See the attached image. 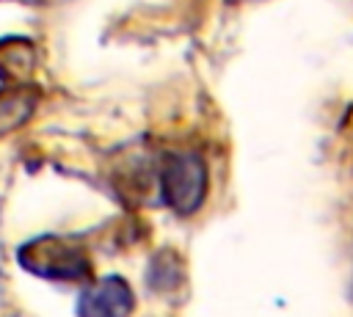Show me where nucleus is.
I'll return each mask as SVG.
<instances>
[{
  "label": "nucleus",
  "mask_w": 353,
  "mask_h": 317,
  "mask_svg": "<svg viewBox=\"0 0 353 317\" xmlns=\"http://www.w3.org/2000/svg\"><path fill=\"white\" fill-rule=\"evenodd\" d=\"M160 190L174 212L179 215L196 212L207 193V165L201 154L171 152L160 165Z\"/></svg>",
  "instance_id": "f03ea898"
},
{
  "label": "nucleus",
  "mask_w": 353,
  "mask_h": 317,
  "mask_svg": "<svg viewBox=\"0 0 353 317\" xmlns=\"http://www.w3.org/2000/svg\"><path fill=\"white\" fill-rule=\"evenodd\" d=\"M135 295L119 276H105L88 284L77 300V317H130Z\"/></svg>",
  "instance_id": "7ed1b4c3"
},
{
  "label": "nucleus",
  "mask_w": 353,
  "mask_h": 317,
  "mask_svg": "<svg viewBox=\"0 0 353 317\" xmlns=\"http://www.w3.org/2000/svg\"><path fill=\"white\" fill-rule=\"evenodd\" d=\"M36 69V47L22 36L0 39V80L8 85L28 83Z\"/></svg>",
  "instance_id": "20e7f679"
},
{
  "label": "nucleus",
  "mask_w": 353,
  "mask_h": 317,
  "mask_svg": "<svg viewBox=\"0 0 353 317\" xmlns=\"http://www.w3.org/2000/svg\"><path fill=\"white\" fill-rule=\"evenodd\" d=\"M17 259L28 273L50 281H83L91 273L85 248L58 234H41L36 240H28L17 251Z\"/></svg>",
  "instance_id": "f257e3e1"
},
{
  "label": "nucleus",
  "mask_w": 353,
  "mask_h": 317,
  "mask_svg": "<svg viewBox=\"0 0 353 317\" xmlns=\"http://www.w3.org/2000/svg\"><path fill=\"white\" fill-rule=\"evenodd\" d=\"M36 99H39V94L28 83L0 88V138L8 135L11 130L22 127L33 116Z\"/></svg>",
  "instance_id": "39448f33"
}]
</instances>
